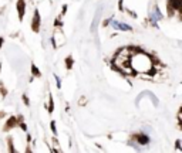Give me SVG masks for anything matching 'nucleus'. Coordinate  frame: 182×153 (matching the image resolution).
Masks as SVG:
<instances>
[{
	"label": "nucleus",
	"mask_w": 182,
	"mask_h": 153,
	"mask_svg": "<svg viewBox=\"0 0 182 153\" xmlns=\"http://www.w3.org/2000/svg\"><path fill=\"white\" fill-rule=\"evenodd\" d=\"M181 6L182 0H168L167 1V14H168V17H174L175 11L181 13Z\"/></svg>",
	"instance_id": "obj_1"
},
{
	"label": "nucleus",
	"mask_w": 182,
	"mask_h": 153,
	"mask_svg": "<svg viewBox=\"0 0 182 153\" xmlns=\"http://www.w3.org/2000/svg\"><path fill=\"white\" fill-rule=\"evenodd\" d=\"M40 24H41V17H40V11L38 9H34L33 13V19H32V30L33 33H40Z\"/></svg>",
	"instance_id": "obj_2"
},
{
	"label": "nucleus",
	"mask_w": 182,
	"mask_h": 153,
	"mask_svg": "<svg viewBox=\"0 0 182 153\" xmlns=\"http://www.w3.org/2000/svg\"><path fill=\"white\" fill-rule=\"evenodd\" d=\"M16 126H19V120H17V116H9L7 118V120H6V123H4V126H3V132H9V130H11L13 128H16Z\"/></svg>",
	"instance_id": "obj_3"
},
{
	"label": "nucleus",
	"mask_w": 182,
	"mask_h": 153,
	"mask_svg": "<svg viewBox=\"0 0 182 153\" xmlns=\"http://www.w3.org/2000/svg\"><path fill=\"white\" fill-rule=\"evenodd\" d=\"M109 24L115 29V30H121V31H132V27L130 24H125V23H120L117 20H112L109 19Z\"/></svg>",
	"instance_id": "obj_4"
},
{
	"label": "nucleus",
	"mask_w": 182,
	"mask_h": 153,
	"mask_svg": "<svg viewBox=\"0 0 182 153\" xmlns=\"http://www.w3.org/2000/svg\"><path fill=\"white\" fill-rule=\"evenodd\" d=\"M16 9H17L19 21H23L24 14H26V0H17V3H16Z\"/></svg>",
	"instance_id": "obj_5"
},
{
	"label": "nucleus",
	"mask_w": 182,
	"mask_h": 153,
	"mask_svg": "<svg viewBox=\"0 0 182 153\" xmlns=\"http://www.w3.org/2000/svg\"><path fill=\"white\" fill-rule=\"evenodd\" d=\"M132 138L137 140V143H138V145L145 146V145L149 143V136L145 135V133H134V135H132Z\"/></svg>",
	"instance_id": "obj_6"
},
{
	"label": "nucleus",
	"mask_w": 182,
	"mask_h": 153,
	"mask_svg": "<svg viewBox=\"0 0 182 153\" xmlns=\"http://www.w3.org/2000/svg\"><path fill=\"white\" fill-rule=\"evenodd\" d=\"M44 106H46V105H44ZM46 109H47V112L50 115L54 112V99H53V94H51V92L48 94V105L46 106Z\"/></svg>",
	"instance_id": "obj_7"
},
{
	"label": "nucleus",
	"mask_w": 182,
	"mask_h": 153,
	"mask_svg": "<svg viewBox=\"0 0 182 153\" xmlns=\"http://www.w3.org/2000/svg\"><path fill=\"white\" fill-rule=\"evenodd\" d=\"M64 64H66V68L70 71V70L74 67V58H73V55H67V57H66V60H64Z\"/></svg>",
	"instance_id": "obj_8"
},
{
	"label": "nucleus",
	"mask_w": 182,
	"mask_h": 153,
	"mask_svg": "<svg viewBox=\"0 0 182 153\" xmlns=\"http://www.w3.org/2000/svg\"><path fill=\"white\" fill-rule=\"evenodd\" d=\"M7 150L10 153H14L16 149H14V145H13V138L11 136H7Z\"/></svg>",
	"instance_id": "obj_9"
},
{
	"label": "nucleus",
	"mask_w": 182,
	"mask_h": 153,
	"mask_svg": "<svg viewBox=\"0 0 182 153\" xmlns=\"http://www.w3.org/2000/svg\"><path fill=\"white\" fill-rule=\"evenodd\" d=\"M30 70H32V74H33V76H36V78H40V76H41V73H40V70L37 68V65L34 64V63H32Z\"/></svg>",
	"instance_id": "obj_10"
},
{
	"label": "nucleus",
	"mask_w": 182,
	"mask_h": 153,
	"mask_svg": "<svg viewBox=\"0 0 182 153\" xmlns=\"http://www.w3.org/2000/svg\"><path fill=\"white\" fill-rule=\"evenodd\" d=\"M0 94H1V98L3 99L7 96V89H6V86H4V84L1 81H0Z\"/></svg>",
	"instance_id": "obj_11"
},
{
	"label": "nucleus",
	"mask_w": 182,
	"mask_h": 153,
	"mask_svg": "<svg viewBox=\"0 0 182 153\" xmlns=\"http://www.w3.org/2000/svg\"><path fill=\"white\" fill-rule=\"evenodd\" d=\"M154 14H155V20H162V14H161V11L158 10L156 6L154 7Z\"/></svg>",
	"instance_id": "obj_12"
},
{
	"label": "nucleus",
	"mask_w": 182,
	"mask_h": 153,
	"mask_svg": "<svg viewBox=\"0 0 182 153\" xmlns=\"http://www.w3.org/2000/svg\"><path fill=\"white\" fill-rule=\"evenodd\" d=\"M63 24H64V23H63V20H61V16H58V17L54 20V26H56V27H58V29H61V27H63Z\"/></svg>",
	"instance_id": "obj_13"
},
{
	"label": "nucleus",
	"mask_w": 182,
	"mask_h": 153,
	"mask_svg": "<svg viewBox=\"0 0 182 153\" xmlns=\"http://www.w3.org/2000/svg\"><path fill=\"white\" fill-rule=\"evenodd\" d=\"M50 129L53 132V135H57V128H56V120H50Z\"/></svg>",
	"instance_id": "obj_14"
},
{
	"label": "nucleus",
	"mask_w": 182,
	"mask_h": 153,
	"mask_svg": "<svg viewBox=\"0 0 182 153\" xmlns=\"http://www.w3.org/2000/svg\"><path fill=\"white\" fill-rule=\"evenodd\" d=\"M21 99H23V102H24V105H26V106H30V99H29V96H27L26 94H23V95H21Z\"/></svg>",
	"instance_id": "obj_15"
},
{
	"label": "nucleus",
	"mask_w": 182,
	"mask_h": 153,
	"mask_svg": "<svg viewBox=\"0 0 182 153\" xmlns=\"http://www.w3.org/2000/svg\"><path fill=\"white\" fill-rule=\"evenodd\" d=\"M54 79H56V84H57V89H60L61 88V79H60V76L57 75V74H54Z\"/></svg>",
	"instance_id": "obj_16"
},
{
	"label": "nucleus",
	"mask_w": 182,
	"mask_h": 153,
	"mask_svg": "<svg viewBox=\"0 0 182 153\" xmlns=\"http://www.w3.org/2000/svg\"><path fill=\"white\" fill-rule=\"evenodd\" d=\"M19 126H20L24 132H27V125L24 123V120H20V122H19Z\"/></svg>",
	"instance_id": "obj_17"
},
{
	"label": "nucleus",
	"mask_w": 182,
	"mask_h": 153,
	"mask_svg": "<svg viewBox=\"0 0 182 153\" xmlns=\"http://www.w3.org/2000/svg\"><path fill=\"white\" fill-rule=\"evenodd\" d=\"M61 9H63V10H61V14H60V16L63 17V16H66V13H67V9H69V6H67V4H63V7H61Z\"/></svg>",
	"instance_id": "obj_18"
},
{
	"label": "nucleus",
	"mask_w": 182,
	"mask_h": 153,
	"mask_svg": "<svg viewBox=\"0 0 182 153\" xmlns=\"http://www.w3.org/2000/svg\"><path fill=\"white\" fill-rule=\"evenodd\" d=\"M175 149H177V150H181V139H177V142H175Z\"/></svg>",
	"instance_id": "obj_19"
},
{
	"label": "nucleus",
	"mask_w": 182,
	"mask_h": 153,
	"mask_svg": "<svg viewBox=\"0 0 182 153\" xmlns=\"http://www.w3.org/2000/svg\"><path fill=\"white\" fill-rule=\"evenodd\" d=\"M118 7H120V11H124V7H122V0L118 1Z\"/></svg>",
	"instance_id": "obj_20"
},
{
	"label": "nucleus",
	"mask_w": 182,
	"mask_h": 153,
	"mask_svg": "<svg viewBox=\"0 0 182 153\" xmlns=\"http://www.w3.org/2000/svg\"><path fill=\"white\" fill-rule=\"evenodd\" d=\"M51 43H53V48H57V44H56V38H54V36L51 37Z\"/></svg>",
	"instance_id": "obj_21"
},
{
	"label": "nucleus",
	"mask_w": 182,
	"mask_h": 153,
	"mask_svg": "<svg viewBox=\"0 0 182 153\" xmlns=\"http://www.w3.org/2000/svg\"><path fill=\"white\" fill-rule=\"evenodd\" d=\"M3 43H4V37H0V48L3 47Z\"/></svg>",
	"instance_id": "obj_22"
},
{
	"label": "nucleus",
	"mask_w": 182,
	"mask_h": 153,
	"mask_svg": "<svg viewBox=\"0 0 182 153\" xmlns=\"http://www.w3.org/2000/svg\"><path fill=\"white\" fill-rule=\"evenodd\" d=\"M4 116H6V112H4V111H0V119L4 118Z\"/></svg>",
	"instance_id": "obj_23"
},
{
	"label": "nucleus",
	"mask_w": 182,
	"mask_h": 153,
	"mask_svg": "<svg viewBox=\"0 0 182 153\" xmlns=\"http://www.w3.org/2000/svg\"><path fill=\"white\" fill-rule=\"evenodd\" d=\"M27 142H29V143L32 142V135H30V133H27Z\"/></svg>",
	"instance_id": "obj_24"
},
{
	"label": "nucleus",
	"mask_w": 182,
	"mask_h": 153,
	"mask_svg": "<svg viewBox=\"0 0 182 153\" xmlns=\"http://www.w3.org/2000/svg\"><path fill=\"white\" fill-rule=\"evenodd\" d=\"M0 71H1V64H0Z\"/></svg>",
	"instance_id": "obj_25"
}]
</instances>
